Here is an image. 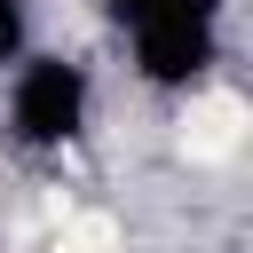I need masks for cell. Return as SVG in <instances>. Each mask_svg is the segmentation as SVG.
Here are the masks:
<instances>
[{"instance_id":"6da1fadb","label":"cell","mask_w":253,"mask_h":253,"mask_svg":"<svg viewBox=\"0 0 253 253\" xmlns=\"http://www.w3.org/2000/svg\"><path fill=\"white\" fill-rule=\"evenodd\" d=\"M8 126H16V142H32V150L71 142V134L87 126V71H79V63H63V55H32V63L16 71Z\"/></svg>"},{"instance_id":"3957f363","label":"cell","mask_w":253,"mask_h":253,"mask_svg":"<svg viewBox=\"0 0 253 253\" xmlns=\"http://www.w3.org/2000/svg\"><path fill=\"white\" fill-rule=\"evenodd\" d=\"M119 24H150V16H213V0H111Z\"/></svg>"},{"instance_id":"7a4b0ae2","label":"cell","mask_w":253,"mask_h":253,"mask_svg":"<svg viewBox=\"0 0 253 253\" xmlns=\"http://www.w3.org/2000/svg\"><path fill=\"white\" fill-rule=\"evenodd\" d=\"M126 32H134L142 79H158V87H190L213 63V16H150V24H126Z\"/></svg>"},{"instance_id":"277c9868","label":"cell","mask_w":253,"mask_h":253,"mask_svg":"<svg viewBox=\"0 0 253 253\" xmlns=\"http://www.w3.org/2000/svg\"><path fill=\"white\" fill-rule=\"evenodd\" d=\"M24 55V0H0V63Z\"/></svg>"}]
</instances>
